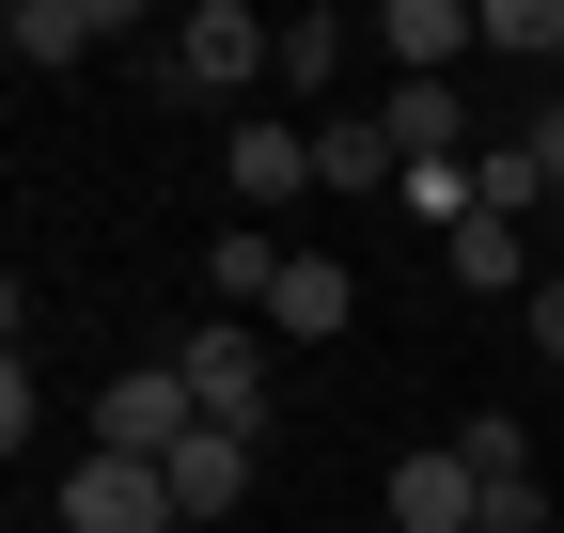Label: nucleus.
<instances>
[{
    "label": "nucleus",
    "instance_id": "obj_1",
    "mask_svg": "<svg viewBox=\"0 0 564 533\" xmlns=\"http://www.w3.org/2000/svg\"><path fill=\"white\" fill-rule=\"evenodd\" d=\"M267 63H282V32L251 17V0H188V17H173V47H158V95L236 110V95H267Z\"/></svg>",
    "mask_w": 564,
    "mask_h": 533
},
{
    "label": "nucleus",
    "instance_id": "obj_2",
    "mask_svg": "<svg viewBox=\"0 0 564 533\" xmlns=\"http://www.w3.org/2000/svg\"><path fill=\"white\" fill-rule=\"evenodd\" d=\"M173 377H188V409H204V424H236V439L267 424V329H251V314L188 329V346H173Z\"/></svg>",
    "mask_w": 564,
    "mask_h": 533
},
{
    "label": "nucleus",
    "instance_id": "obj_3",
    "mask_svg": "<svg viewBox=\"0 0 564 533\" xmlns=\"http://www.w3.org/2000/svg\"><path fill=\"white\" fill-rule=\"evenodd\" d=\"M63 533H188V518H173L158 455H79V471H63Z\"/></svg>",
    "mask_w": 564,
    "mask_h": 533
},
{
    "label": "nucleus",
    "instance_id": "obj_4",
    "mask_svg": "<svg viewBox=\"0 0 564 533\" xmlns=\"http://www.w3.org/2000/svg\"><path fill=\"white\" fill-rule=\"evenodd\" d=\"M220 188H236L251 220H282V205L314 188V126H299V110H251L236 142H220Z\"/></svg>",
    "mask_w": 564,
    "mask_h": 533
},
{
    "label": "nucleus",
    "instance_id": "obj_5",
    "mask_svg": "<svg viewBox=\"0 0 564 533\" xmlns=\"http://www.w3.org/2000/svg\"><path fill=\"white\" fill-rule=\"evenodd\" d=\"M188 424H204V409H188V377H173V361H126V377L95 392V455H173Z\"/></svg>",
    "mask_w": 564,
    "mask_h": 533
},
{
    "label": "nucleus",
    "instance_id": "obj_6",
    "mask_svg": "<svg viewBox=\"0 0 564 533\" xmlns=\"http://www.w3.org/2000/svg\"><path fill=\"white\" fill-rule=\"evenodd\" d=\"M392 533H486V487H470V455H455V439L392 455Z\"/></svg>",
    "mask_w": 564,
    "mask_h": 533
},
{
    "label": "nucleus",
    "instance_id": "obj_7",
    "mask_svg": "<svg viewBox=\"0 0 564 533\" xmlns=\"http://www.w3.org/2000/svg\"><path fill=\"white\" fill-rule=\"evenodd\" d=\"M0 47L32 63V79H47V63H95V47H126V0H17Z\"/></svg>",
    "mask_w": 564,
    "mask_h": 533
},
{
    "label": "nucleus",
    "instance_id": "obj_8",
    "mask_svg": "<svg viewBox=\"0 0 564 533\" xmlns=\"http://www.w3.org/2000/svg\"><path fill=\"white\" fill-rule=\"evenodd\" d=\"M158 471H173V518L204 533V518H236V502H251V439H236V424H188Z\"/></svg>",
    "mask_w": 564,
    "mask_h": 533
},
{
    "label": "nucleus",
    "instance_id": "obj_9",
    "mask_svg": "<svg viewBox=\"0 0 564 533\" xmlns=\"http://www.w3.org/2000/svg\"><path fill=\"white\" fill-rule=\"evenodd\" d=\"M377 47H392V79H455V63L486 47V17H470V0H392Z\"/></svg>",
    "mask_w": 564,
    "mask_h": 533
},
{
    "label": "nucleus",
    "instance_id": "obj_10",
    "mask_svg": "<svg viewBox=\"0 0 564 533\" xmlns=\"http://www.w3.org/2000/svg\"><path fill=\"white\" fill-rule=\"evenodd\" d=\"M345 314H361V283H345V251H299V266H282V298H267V329H282V346H329Z\"/></svg>",
    "mask_w": 564,
    "mask_h": 533
},
{
    "label": "nucleus",
    "instance_id": "obj_11",
    "mask_svg": "<svg viewBox=\"0 0 564 533\" xmlns=\"http://www.w3.org/2000/svg\"><path fill=\"white\" fill-rule=\"evenodd\" d=\"M314 188H408L392 110H329V126H314Z\"/></svg>",
    "mask_w": 564,
    "mask_h": 533
},
{
    "label": "nucleus",
    "instance_id": "obj_12",
    "mask_svg": "<svg viewBox=\"0 0 564 533\" xmlns=\"http://www.w3.org/2000/svg\"><path fill=\"white\" fill-rule=\"evenodd\" d=\"M440 266H455L470 298H518V283H533V236H518L502 205H486V220H455V236H440Z\"/></svg>",
    "mask_w": 564,
    "mask_h": 533
},
{
    "label": "nucleus",
    "instance_id": "obj_13",
    "mask_svg": "<svg viewBox=\"0 0 564 533\" xmlns=\"http://www.w3.org/2000/svg\"><path fill=\"white\" fill-rule=\"evenodd\" d=\"M377 110H392V157H470V110H455V79H392Z\"/></svg>",
    "mask_w": 564,
    "mask_h": 533
},
{
    "label": "nucleus",
    "instance_id": "obj_14",
    "mask_svg": "<svg viewBox=\"0 0 564 533\" xmlns=\"http://www.w3.org/2000/svg\"><path fill=\"white\" fill-rule=\"evenodd\" d=\"M282 266H299V251H282V236H267V220H236V236H220V251H204V283H220V298H236V314H251V329H267V298H282Z\"/></svg>",
    "mask_w": 564,
    "mask_h": 533
},
{
    "label": "nucleus",
    "instance_id": "obj_15",
    "mask_svg": "<svg viewBox=\"0 0 564 533\" xmlns=\"http://www.w3.org/2000/svg\"><path fill=\"white\" fill-rule=\"evenodd\" d=\"M345 47H361L345 17H282V63H267V79H282V95H329V79H345Z\"/></svg>",
    "mask_w": 564,
    "mask_h": 533
},
{
    "label": "nucleus",
    "instance_id": "obj_16",
    "mask_svg": "<svg viewBox=\"0 0 564 533\" xmlns=\"http://www.w3.org/2000/svg\"><path fill=\"white\" fill-rule=\"evenodd\" d=\"M486 47H518V63L564 79V0H486Z\"/></svg>",
    "mask_w": 564,
    "mask_h": 533
},
{
    "label": "nucleus",
    "instance_id": "obj_17",
    "mask_svg": "<svg viewBox=\"0 0 564 533\" xmlns=\"http://www.w3.org/2000/svg\"><path fill=\"white\" fill-rule=\"evenodd\" d=\"M533 361H564V283H533Z\"/></svg>",
    "mask_w": 564,
    "mask_h": 533
}]
</instances>
